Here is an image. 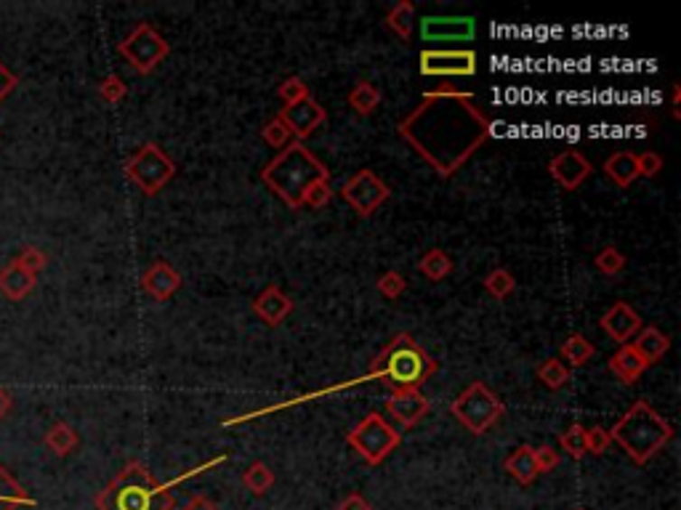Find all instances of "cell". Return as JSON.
Listing matches in <instances>:
<instances>
[{
    "label": "cell",
    "instance_id": "cell-42",
    "mask_svg": "<svg viewBox=\"0 0 681 510\" xmlns=\"http://www.w3.org/2000/svg\"><path fill=\"white\" fill-rule=\"evenodd\" d=\"M533 458H536V468H537V476H543V473H554L559 463H562V458H559V452L554 450V447H548V444H540L533 450Z\"/></svg>",
    "mask_w": 681,
    "mask_h": 510
},
{
    "label": "cell",
    "instance_id": "cell-37",
    "mask_svg": "<svg viewBox=\"0 0 681 510\" xmlns=\"http://www.w3.org/2000/svg\"><path fill=\"white\" fill-rule=\"evenodd\" d=\"M126 93H128V86H126V80H123L120 75H107V78L98 83V96H101V101H107V104H120V101L126 98Z\"/></svg>",
    "mask_w": 681,
    "mask_h": 510
},
{
    "label": "cell",
    "instance_id": "cell-28",
    "mask_svg": "<svg viewBox=\"0 0 681 510\" xmlns=\"http://www.w3.org/2000/svg\"><path fill=\"white\" fill-rule=\"evenodd\" d=\"M413 16H415V3L413 0H399L389 8V14L384 16V24L399 41H407L413 35Z\"/></svg>",
    "mask_w": 681,
    "mask_h": 510
},
{
    "label": "cell",
    "instance_id": "cell-31",
    "mask_svg": "<svg viewBox=\"0 0 681 510\" xmlns=\"http://www.w3.org/2000/svg\"><path fill=\"white\" fill-rule=\"evenodd\" d=\"M593 354H596V348L591 346V340H588L585 335H581V332L570 335V338L562 343V359L570 362L573 367H583Z\"/></svg>",
    "mask_w": 681,
    "mask_h": 510
},
{
    "label": "cell",
    "instance_id": "cell-22",
    "mask_svg": "<svg viewBox=\"0 0 681 510\" xmlns=\"http://www.w3.org/2000/svg\"><path fill=\"white\" fill-rule=\"evenodd\" d=\"M604 176L618 186V189H629V186L639 179V171H636V154L633 152H615L604 160L602 165Z\"/></svg>",
    "mask_w": 681,
    "mask_h": 510
},
{
    "label": "cell",
    "instance_id": "cell-23",
    "mask_svg": "<svg viewBox=\"0 0 681 510\" xmlns=\"http://www.w3.org/2000/svg\"><path fill=\"white\" fill-rule=\"evenodd\" d=\"M38 500L33 495H27V489L0 465V510H16V508H35Z\"/></svg>",
    "mask_w": 681,
    "mask_h": 510
},
{
    "label": "cell",
    "instance_id": "cell-1",
    "mask_svg": "<svg viewBox=\"0 0 681 510\" xmlns=\"http://www.w3.org/2000/svg\"><path fill=\"white\" fill-rule=\"evenodd\" d=\"M396 134L439 179H452L490 139L492 120L474 93L444 86L426 93L399 120Z\"/></svg>",
    "mask_w": 681,
    "mask_h": 510
},
{
    "label": "cell",
    "instance_id": "cell-6",
    "mask_svg": "<svg viewBox=\"0 0 681 510\" xmlns=\"http://www.w3.org/2000/svg\"><path fill=\"white\" fill-rule=\"evenodd\" d=\"M450 413L469 433L485 436L487 431L506 415V404L482 380H474L455 396V402L450 404Z\"/></svg>",
    "mask_w": 681,
    "mask_h": 510
},
{
    "label": "cell",
    "instance_id": "cell-3",
    "mask_svg": "<svg viewBox=\"0 0 681 510\" xmlns=\"http://www.w3.org/2000/svg\"><path fill=\"white\" fill-rule=\"evenodd\" d=\"M437 359L410 335L399 332L370 362V380H384L391 391H421L437 375Z\"/></svg>",
    "mask_w": 681,
    "mask_h": 510
},
{
    "label": "cell",
    "instance_id": "cell-46",
    "mask_svg": "<svg viewBox=\"0 0 681 510\" xmlns=\"http://www.w3.org/2000/svg\"><path fill=\"white\" fill-rule=\"evenodd\" d=\"M182 510H221V508H219L213 500H208L205 495H197V497H192V500H190V503H187Z\"/></svg>",
    "mask_w": 681,
    "mask_h": 510
},
{
    "label": "cell",
    "instance_id": "cell-44",
    "mask_svg": "<svg viewBox=\"0 0 681 510\" xmlns=\"http://www.w3.org/2000/svg\"><path fill=\"white\" fill-rule=\"evenodd\" d=\"M336 510H373V505H370L359 492H351V495H346V497L340 500Z\"/></svg>",
    "mask_w": 681,
    "mask_h": 510
},
{
    "label": "cell",
    "instance_id": "cell-18",
    "mask_svg": "<svg viewBox=\"0 0 681 510\" xmlns=\"http://www.w3.org/2000/svg\"><path fill=\"white\" fill-rule=\"evenodd\" d=\"M599 325H602V329H604L612 340H618V343L623 346V343H629L633 335L641 329V317L633 311L631 303L618 301V303H612V306L602 314Z\"/></svg>",
    "mask_w": 681,
    "mask_h": 510
},
{
    "label": "cell",
    "instance_id": "cell-39",
    "mask_svg": "<svg viewBox=\"0 0 681 510\" xmlns=\"http://www.w3.org/2000/svg\"><path fill=\"white\" fill-rule=\"evenodd\" d=\"M610 444H612V439H610V431L607 428H602V425H591V428H585V450H588V455H604L607 450H610Z\"/></svg>",
    "mask_w": 681,
    "mask_h": 510
},
{
    "label": "cell",
    "instance_id": "cell-48",
    "mask_svg": "<svg viewBox=\"0 0 681 510\" xmlns=\"http://www.w3.org/2000/svg\"><path fill=\"white\" fill-rule=\"evenodd\" d=\"M578 510H588V508H578Z\"/></svg>",
    "mask_w": 681,
    "mask_h": 510
},
{
    "label": "cell",
    "instance_id": "cell-30",
    "mask_svg": "<svg viewBox=\"0 0 681 510\" xmlns=\"http://www.w3.org/2000/svg\"><path fill=\"white\" fill-rule=\"evenodd\" d=\"M537 380L548 388V391H562L567 383H570V370L564 367V362L562 359H556V357H551V359H543L540 365H537Z\"/></svg>",
    "mask_w": 681,
    "mask_h": 510
},
{
    "label": "cell",
    "instance_id": "cell-9",
    "mask_svg": "<svg viewBox=\"0 0 681 510\" xmlns=\"http://www.w3.org/2000/svg\"><path fill=\"white\" fill-rule=\"evenodd\" d=\"M117 53L134 67V72L149 75L171 53V46L152 24L142 22L131 30V35L123 43H117Z\"/></svg>",
    "mask_w": 681,
    "mask_h": 510
},
{
    "label": "cell",
    "instance_id": "cell-29",
    "mask_svg": "<svg viewBox=\"0 0 681 510\" xmlns=\"http://www.w3.org/2000/svg\"><path fill=\"white\" fill-rule=\"evenodd\" d=\"M243 487L250 495L264 497V495L275 487V473H272V468L266 463H261V460L250 463L243 470Z\"/></svg>",
    "mask_w": 681,
    "mask_h": 510
},
{
    "label": "cell",
    "instance_id": "cell-13",
    "mask_svg": "<svg viewBox=\"0 0 681 510\" xmlns=\"http://www.w3.org/2000/svg\"><path fill=\"white\" fill-rule=\"evenodd\" d=\"M477 32V22L471 16H424L421 38L424 43H450V41H471Z\"/></svg>",
    "mask_w": 681,
    "mask_h": 510
},
{
    "label": "cell",
    "instance_id": "cell-36",
    "mask_svg": "<svg viewBox=\"0 0 681 510\" xmlns=\"http://www.w3.org/2000/svg\"><path fill=\"white\" fill-rule=\"evenodd\" d=\"M376 290H378V295H384L387 301H396L399 295H405V290H407V279L402 277L399 272H384L381 277L376 279Z\"/></svg>",
    "mask_w": 681,
    "mask_h": 510
},
{
    "label": "cell",
    "instance_id": "cell-8",
    "mask_svg": "<svg viewBox=\"0 0 681 510\" xmlns=\"http://www.w3.org/2000/svg\"><path fill=\"white\" fill-rule=\"evenodd\" d=\"M346 444L368 465H381L399 447V431L381 413H368L346 433Z\"/></svg>",
    "mask_w": 681,
    "mask_h": 510
},
{
    "label": "cell",
    "instance_id": "cell-17",
    "mask_svg": "<svg viewBox=\"0 0 681 510\" xmlns=\"http://www.w3.org/2000/svg\"><path fill=\"white\" fill-rule=\"evenodd\" d=\"M182 272L165 261H154L145 274H142V290L152 301L163 303V301H171L179 290H182Z\"/></svg>",
    "mask_w": 681,
    "mask_h": 510
},
{
    "label": "cell",
    "instance_id": "cell-26",
    "mask_svg": "<svg viewBox=\"0 0 681 510\" xmlns=\"http://www.w3.org/2000/svg\"><path fill=\"white\" fill-rule=\"evenodd\" d=\"M43 441H46V447H49L56 458H67V455H72V452L78 450L80 436L75 433L72 425H67V422H53L49 431H46V439H43Z\"/></svg>",
    "mask_w": 681,
    "mask_h": 510
},
{
    "label": "cell",
    "instance_id": "cell-45",
    "mask_svg": "<svg viewBox=\"0 0 681 510\" xmlns=\"http://www.w3.org/2000/svg\"><path fill=\"white\" fill-rule=\"evenodd\" d=\"M16 75H11L3 64H0V101L8 96V93H14V88H16Z\"/></svg>",
    "mask_w": 681,
    "mask_h": 510
},
{
    "label": "cell",
    "instance_id": "cell-10",
    "mask_svg": "<svg viewBox=\"0 0 681 510\" xmlns=\"http://www.w3.org/2000/svg\"><path fill=\"white\" fill-rule=\"evenodd\" d=\"M418 70L426 78H471L480 70V59L471 48H424Z\"/></svg>",
    "mask_w": 681,
    "mask_h": 510
},
{
    "label": "cell",
    "instance_id": "cell-4",
    "mask_svg": "<svg viewBox=\"0 0 681 510\" xmlns=\"http://www.w3.org/2000/svg\"><path fill=\"white\" fill-rule=\"evenodd\" d=\"M610 439L631 458L639 468L647 465L674 439V425L663 418L647 399H636L610 428Z\"/></svg>",
    "mask_w": 681,
    "mask_h": 510
},
{
    "label": "cell",
    "instance_id": "cell-43",
    "mask_svg": "<svg viewBox=\"0 0 681 510\" xmlns=\"http://www.w3.org/2000/svg\"><path fill=\"white\" fill-rule=\"evenodd\" d=\"M663 165L666 162H663V157L658 152H641V154H636V171L644 179H655L663 171Z\"/></svg>",
    "mask_w": 681,
    "mask_h": 510
},
{
    "label": "cell",
    "instance_id": "cell-24",
    "mask_svg": "<svg viewBox=\"0 0 681 510\" xmlns=\"http://www.w3.org/2000/svg\"><path fill=\"white\" fill-rule=\"evenodd\" d=\"M506 473L511 476V478H517L522 487H530L533 481L537 478V468H536V458H533V447H527V444H522L517 452H511L508 458H506Z\"/></svg>",
    "mask_w": 681,
    "mask_h": 510
},
{
    "label": "cell",
    "instance_id": "cell-20",
    "mask_svg": "<svg viewBox=\"0 0 681 510\" xmlns=\"http://www.w3.org/2000/svg\"><path fill=\"white\" fill-rule=\"evenodd\" d=\"M633 338H636V340H633L631 346L639 351V357H641L649 367L658 365V362L671 351V338H668L660 327H644V329H639Z\"/></svg>",
    "mask_w": 681,
    "mask_h": 510
},
{
    "label": "cell",
    "instance_id": "cell-32",
    "mask_svg": "<svg viewBox=\"0 0 681 510\" xmlns=\"http://www.w3.org/2000/svg\"><path fill=\"white\" fill-rule=\"evenodd\" d=\"M482 287L490 292V298L506 301V298L517 290V279H514V274H511L508 269L498 266V269H492V272L482 279Z\"/></svg>",
    "mask_w": 681,
    "mask_h": 510
},
{
    "label": "cell",
    "instance_id": "cell-47",
    "mask_svg": "<svg viewBox=\"0 0 681 510\" xmlns=\"http://www.w3.org/2000/svg\"><path fill=\"white\" fill-rule=\"evenodd\" d=\"M11 404H14V402H11V396H8V394H5V391H3V388H0V420H3V418H5V415H8V410H11Z\"/></svg>",
    "mask_w": 681,
    "mask_h": 510
},
{
    "label": "cell",
    "instance_id": "cell-40",
    "mask_svg": "<svg viewBox=\"0 0 681 510\" xmlns=\"http://www.w3.org/2000/svg\"><path fill=\"white\" fill-rule=\"evenodd\" d=\"M277 96H280L283 107H291V104H295V101H301V98L309 96V86H306L298 75H293V78H285V80H283V86L277 88Z\"/></svg>",
    "mask_w": 681,
    "mask_h": 510
},
{
    "label": "cell",
    "instance_id": "cell-34",
    "mask_svg": "<svg viewBox=\"0 0 681 510\" xmlns=\"http://www.w3.org/2000/svg\"><path fill=\"white\" fill-rule=\"evenodd\" d=\"M559 447H562V452H564V455H570L573 460H583L585 455H588V450H585L583 425L573 422L567 431H562V433H559Z\"/></svg>",
    "mask_w": 681,
    "mask_h": 510
},
{
    "label": "cell",
    "instance_id": "cell-41",
    "mask_svg": "<svg viewBox=\"0 0 681 510\" xmlns=\"http://www.w3.org/2000/svg\"><path fill=\"white\" fill-rule=\"evenodd\" d=\"M333 197H336V191H333L331 181H317V184L312 186V189L303 194V208H314V210H320V208L331 205V199H333Z\"/></svg>",
    "mask_w": 681,
    "mask_h": 510
},
{
    "label": "cell",
    "instance_id": "cell-16",
    "mask_svg": "<svg viewBox=\"0 0 681 510\" xmlns=\"http://www.w3.org/2000/svg\"><path fill=\"white\" fill-rule=\"evenodd\" d=\"M250 309H253V314H256L266 327H280L288 317H291L293 301L283 287L269 284V287H264V290L253 298Z\"/></svg>",
    "mask_w": 681,
    "mask_h": 510
},
{
    "label": "cell",
    "instance_id": "cell-15",
    "mask_svg": "<svg viewBox=\"0 0 681 510\" xmlns=\"http://www.w3.org/2000/svg\"><path fill=\"white\" fill-rule=\"evenodd\" d=\"M387 413L396 425L407 431V428H415L432 413V402L421 391H391L387 396Z\"/></svg>",
    "mask_w": 681,
    "mask_h": 510
},
{
    "label": "cell",
    "instance_id": "cell-5",
    "mask_svg": "<svg viewBox=\"0 0 681 510\" xmlns=\"http://www.w3.org/2000/svg\"><path fill=\"white\" fill-rule=\"evenodd\" d=\"M98 510H173L176 500L168 484H160L145 463L131 460L97 495Z\"/></svg>",
    "mask_w": 681,
    "mask_h": 510
},
{
    "label": "cell",
    "instance_id": "cell-38",
    "mask_svg": "<svg viewBox=\"0 0 681 510\" xmlns=\"http://www.w3.org/2000/svg\"><path fill=\"white\" fill-rule=\"evenodd\" d=\"M16 264H19L24 272H30V274L38 277V272H43V269L49 266V255H46L41 247H24V250L16 255Z\"/></svg>",
    "mask_w": 681,
    "mask_h": 510
},
{
    "label": "cell",
    "instance_id": "cell-7",
    "mask_svg": "<svg viewBox=\"0 0 681 510\" xmlns=\"http://www.w3.org/2000/svg\"><path fill=\"white\" fill-rule=\"evenodd\" d=\"M126 171V179L131 184L139 186V191L146 194V197H154L160 194L165 186L173 181L176 176V162L160 149V144L149 141V144H142L123 165Z\"/></svg>",
    "mask_w": 681,
    "mask_h": 510
},
{
    "label": "cell",
    "instance_id": "cell-2",
    "mask_svg": "<svg viewBox=\"0 0 681 510\" xmlns=\"http://www.w3.org/2000/svg\"><path fill=\"white\" fill-rule=\"evenodd\" d=\"M264 186L280 197L288 208H303V194L317 181H331L328 165L301 141H291L280 149L261 171Z\"/></svg>",
    "mask_w": 681,
    "mask_h": 510
},
{
    "label": "cell",
    "instance_id": "cell-12",
    "mask_svg": "<svg viewBox=\"0 0 681 510\" xmlns=\"http://www.w3.org/2000/svg\"><path fill=\"white\" fill-rule=\"evenodd\" d=\"M280 120L288 125V131L293 134V141H301V144H303L309 136L317 134V128H322V125L328 123V112H325V107L309 93L306 98L295 101L291 107H283Z\"/></svg>",
    "mask_w": 681,
    "mask_h": 510
},
{
    "label": "cell",
    "instance_id": "cell-27",
    "mask_svg": "<svg viewBox=\"0 0 681 510\" xmlns=\"http://www.w3.org/2000/svg\"><path fill=\"white\" fill-rule=\"evenodd\" d=\"M418 272H421V277H426L429 282H442V279H447L452 274V258H450L447 250L432 247V250H426V253L421 255Z\"/></svg>",
    "mask_w": 681,
    "mask_h": 510
},
{
    "label": "cell",
    "instance_id": "cell-33",
    "mask_svg": "<svg viewBox=\"0 0 681 510\" xmlns=\"http://www.w3.org/2000/svg\"><path fill=\"white\" fill-rule=\"evenodd\" d=\"M626 255H623V250H618V247H612V245H607V247H602L596 255H593V266H596V272L599 274H604V277H618L623 269H626Z\"/></svg>",
    "mask_w": 681,
    "mask_h": 510
},
{
    "label": "cell",
    "instance_id": "cell-11",
    "mask_svg": "<svg viewBox=\"0 0 681 510\" xmlns=\"http://www.w3.org/2000/svg\"><path fill=\"white\" fill-rule=\"evenodd\" d=\"M340 197L349 202V208L359 216V218H370L387 199L391 197L389 184L384 179H378L370 168L357 171L346 184L340 186Z\"/></svg>",
    "mask_w": 681,
    "mask_h": 510
},
{
    "label": "cell",
    "instance_id": "cell-19",
    "mask_svg": "<svg viewBox=\"0 0 681 510\" xmlns=\"http://www.w3.org/2000/svg\"><path fill=\"white\" fill-rule=\"evenodd\" d=\"M607 367H610V372H612L620 383H626V385L639 383V377L649 370V365L639 357V351L633 348L631 343H623V346L610 357Z\"/></svg>",
    "mask_w": 681,
    "mask_h": 510
},
{
    "label": "cell",
    "instance_id": "cell-21",
    "mask_svg": "<svg viewBox=\"0 0 681 510\" xmlns=\"http://www.w3.org/2000/svg\"><path fill=\"white\" fill-rule=\"evenodd\" d=\"M35 290V274L24 272L16 261L0 269V292L8 301H24Z\"/></svg>",
    "mask_w": 681,
    "mask_h": 510
},
{
    "label": "cell",
    "instance_id": "cell-14",
    "mask_svg": "<svg viewBox=\"0 0 681 510\" xmlns=\"http://www.w3.org/2000/svg\"><path fill=\"white\" fill-rule=\"evenodd\" d=\"M548 173L556 184L562 186L564 191H575L591 179L593 173V165L585 160L583 152L578 149H564L559 152L551 162H548Z\"/></svg>",
    "mask_w": 681,
    "mask_h": 510
},
{
    "label": "cell",
    "instance_id": "cell-35",
    "mask_svg": "<svg viewBox=\"0 0 681 510\" xmlns=\"http://www.w3.org/2000/svg\"><path fill=\"white\" fill-rule=\"evenodd\" d=\"M261 136H264V141H266L272 149H285L293 141V134L288 131V125L280 120V115L272 117V120H266V125L261 128Z\"/></svg>",
    "mask_w": 681,
    "mask_h": 510
},
{
    "label": "cell",
    "instance_id": "cell-25",
    "mask_svg": "<svg viewBox=\"0 0 681 510\" xmlns=\"http://www.w3.org/2000/svg\"><path fill=\"white\" fill-rule=\"evenodd\" d=\"M381 91H378V86H373L370 80H359L349 96H346V101H349V107L359 115V117H370L378 107H381Z\"/></svg>",
    "mask_w": 681,
    "mask_h": 510
}]
</instances>
